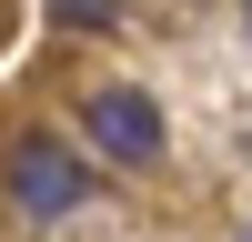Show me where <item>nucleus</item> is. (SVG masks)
Listing matches in <instances>:
<instances>
[{
    "label": "nucleus",
    "instance_id": "nucleus-1",
    "mask_svg": "<svg viewBox=\"0 0 252 242\" xmlns=\"http://www.w3.org/2000/svg\"><path fill=\"white\" fill-rule=\"evenodd\" d=\"M10 202L31 222H61V212H81V202H91V161L81 151H61V141H10Z\"/></svg>",
    "mask_w": 252,
    "mask_h": 242
},
{
    "label": "nucleus",
    "instance_id": "nucleus-2",
    "mask_svg": "<svg viewBox=\"0 0 252 242\" xmlns=\"http://www.w3.org/2000/svg\"><path fill=\"white\" fill-rule=\"evenodd\" d=\"M81 131H91V151L121 161V172L161 161V111H152V91H91V101H81Z\"/></svg>",
    "mask_w": 252,
    "mask_h": 242
},
{
    "label": "nucleus",
    "instance_id": "nucleus-3",
    "mask_svg": "<svg viewBox=\"0 0 252 242\" xmlns=\"http://www.w3.org/2000/svg\"><path fill=\"white\" fill-rule=\"evenodd\" d=\"M61 30H121V0H51Z\"/></svg>",
    "mask_w": 252,
    "mask_h": 242
},
{
    "label": "nucleus",
    "instance_id": "nucleus-4",
    "mask_svg": "<svg viewBox=\"0 0 252 242\" xmlns=\"http://www.w3.org/2000/svg\"><path fill=\"white\" fill-rule=\"evenodd\" d=\"M242 30H252V0H242Z\"/></svg>",
    "mask_w": 252,
    "mask_h": 242
},
{
    "label": "nucleus",
    "instance_id": "nucleus-5",
    "mask_svg": "<svg viewBox=\"0 0 252 242\" xmlns=\"http://www.w3.org/2000/svg\"><path fill=\"white\" fill-rule=\"evenodd\" d=\"M242 242H252V232H242Z\"/></svg>",
    "mask_w": 252,
    "mask_h": 242
}]
</instances>
